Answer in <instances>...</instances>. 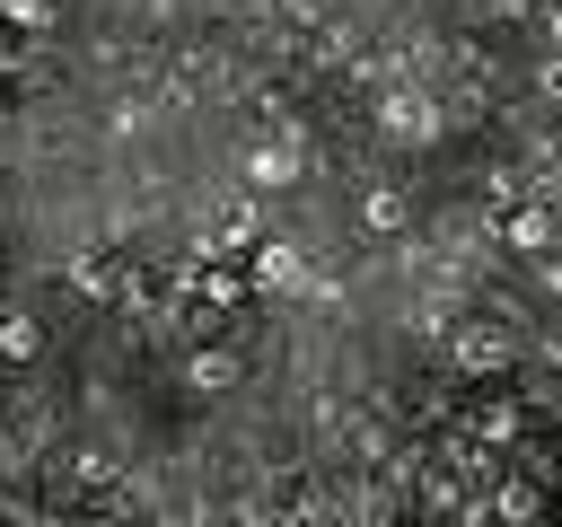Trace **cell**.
I'll return each instance as SVG.
<instances>
[{"label":"cell","mask_w":562,"mask_h":527,"mask_svg":"<svg viewBox=\"0 0 562 527\" xmlns=\"http://www.w3.org/2000/svg\"><path fill=\"white\" fill-rule=\"evenodd\" d=\"M457 360H465V369H501V360H509V343H501L492 325H465V334H457Z\"/></svg>","instance_id":"cell-1"},{"label":"cell","mask_w":562,"mask_h":527,"mask_svg":"<svg viewBox=\"0 0 562 527\" xmlns=\"http://www.w3.org/2000/svg\"><path fill=\"white\" fill-rule=\"evenodd\" d=\"M35 343H44L35 316H0V360H35Z\"/></svg>","instance_id":"cell-2"},{"label":"cell","mask_w":562,"mask_h":527,"mask_svg":"<svg viewBox=\"0 0 562 527\" xmlns=\"http://www.w3.org/2000/svg\"><path fill=\"white\" fill-rule=\"evenodd\" d=\"M509 246H518V255H544V246H553V220H544V211H518V220H509Z\"/></svg>","instance_id":"cell-3"},{"label":"cell","mask_w":562,"mask_h":527,"mask_svg":"<svg viewBox=\"0 0 562 527\" xmlns=\"http://www.w3.org/2000/svg\"><path fill=\"white\" fill-rule=\"evenodd\" d=\"M184 378H193V386H228V378H237V351H193Z\"/></svg>","instance_id":"cell-4"},{"label":"cell","mask_w":562,"mask_h":527,"mask_svg":"<svg viewBox=\"0 0 562 527\" xmlns=\"http://www.w3.org/2000/svg\"><path fill=\"white\" fill-rule=\"evenodd\" d=\"M246 176H255V184H290V176H299V167H290V158H281V149H255V167H246Z\"/></svg>","instance_id":"cell-5"},{"label":"cell","mask_w":562,"mask_h":527,"mask_svg":"<svg viewBox=\"0 0 562 527\" xmlns=\"http://www.w3.org/2000/svg\"><path fill=\"white\" fill-rule=\"evenodd\" d=\"M263 281L290 290V281H299V255H290V246H263Z\"/></svg>","instance_id":"cell-6"},{"label":"cell","mask_w":562,"mask_h":527,"mask_svg":"<svg viewBox=\"0 0 562 527\" xmlns=\"http://www.w3.org/2000/svg\"><path fill=\"white\" fill-rule=\"evenodd\" d=\"M0 18H9V26H26V35H35V26H53V9H44V0H0Z\"/></svg>","instance_id":"cell-7"}]
</instances>
